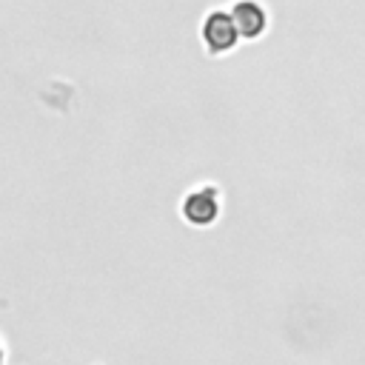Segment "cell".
Segmentation results:
<instances>
[{"label": "cell", "mask_w": 365, "mask_h": 365, "mask_svg": "<svg viewBox=\"0 0 365 365\" xmlns=\"http://www.w3.org/2000/svg\"><path fill=\"white\" fill-rule=\"evenodd\" d=\"M237 37H240V31H237V23H234V17L228 11H211L205 17V23H202V40H205L208 51H214V54L231 51L237 46Z\"/></svg>", "instance_id": "obj_1"}, {"label": "cell", "mask_w": 365, "mask_h": 365, "mask_svg": "<svg viewBox=\"0 0 365 365\" xmlns=\"http://www.w3.org/2000/svg\"><path fill=\"white\" fill-rule=\"evenodd\" d=\"M217 214H220V197H217V188H211V185H205L182 200V217L191 225H211L217 220Z\"/></svg>", "instance_id": "obj_2"}, {"label": "cell", "mask_w": 365, "mask_h": 365, "mask_svg": "<svg viewBox=\"0 0 365 365\" xmlns=\"http://www.w3.org/2000/svg\"><path fill=\"white\" fill-rule=\"evenodd\" d=\"M231 17L237 23L240 37H245V40H257L265 31V9L257 0H240L234 6Z\"/></svg>", "instance_id": "obj_3"}]
</instances>
